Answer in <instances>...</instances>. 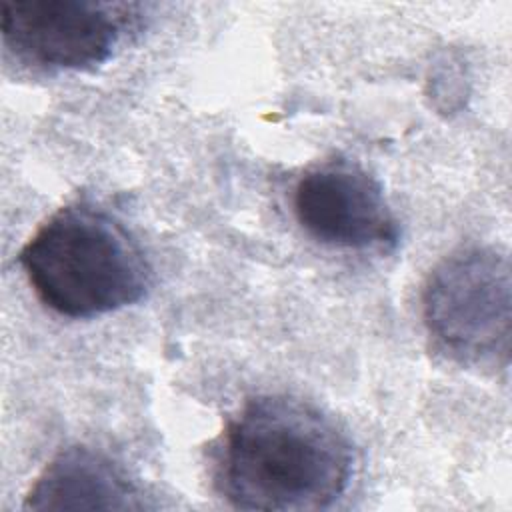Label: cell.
<instances>
[{"label":"cell","instance_id":"1","mask_svg":"<svg viewBox=\"0 0 512 512\" xmlns=\"http://www.w3.org/2000/svg\"><path fill=\"white\" fill-rule=\"evenodd\" d=\"M352 470V444L330 416L294 396L264 394L226 424L214 482L240 510L312 512L344 496Z\"/></svg>","mask_w":512,"mask_h":512},{"label":"cell","instance_id":"2","mask_svg":"<svg viewBox=\"0 0 512 512\" xmlns=\"http://www.w3.org/2000/svg\"><path fill=\"white\" fill-rule=\"evenodd\" d=\"M38 300L66 318H96L140 302L150 264L130 230L88 200L52 212L18 254Z\"/></svg>","mask_w":512,"mask_h":512},{"label":"cell","instance_id":"3","mask_svg":"<svg viewBox=\"0 0 512 512\" xmlns=\"http://www.w3.org/2000/svg\"><path fill=\"white\" fill-rule=\"evenodd\" d=\"M510 258L496 246L444 256L422 290V320L438 352L468 368H506L512 338Z\"/></svg>","mask_w":512,"mask_h":512},{"label":"cell","instance_id":"4","mask_svg":"<svg viewBox=\"0 0 512 512\" xmlns=\"http://www.w3.org/2000/svg\"><path fill=\"white\" fill-rule=\"evenodd\" d=\"M132 4L6 0L0 30L8 52L36 70L82 72L104 64L122 42Z\"/></svg>","mask_w":512,"mask_h":512},{"label":"cell","instance_id":"5","mask_svg":"<svg viewBox=\"0 0 512 512\" xmlns=\"http://www.w3.org/2000/svg\"><path fill=\"white\" fill-rule=\"evenodd\" d=\"M298 224L318 242L346 250H392L398 220L380 182L350 160H328L294 188Z\"/></svg>","mask_w":512,"mask_h":512},{"label":"cell","instance_id":"6","mask_svg":"<svg viewBox=\"0 0 512 512\" xmlns=\"http://www.w3.org/2000/svg\"><path fill=\"white\" fill-rule=\"evenodd\" d=\"M142 488L108 454L76 444L62 448L28 490L24 510H142Z\"/></svg>","mask_w":512,"mask_h":512}]
</instances>
